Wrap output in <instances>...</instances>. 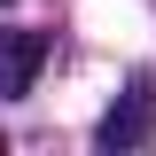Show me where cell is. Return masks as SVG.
<instances>
[{
	"label": "cell",
	"instance_id": "obj_1",
	"mask_svg": "<svg viewBox=\"0 0 156 156\" xmlns=\"http://www.w3.org/2000/svg\"><path fill=\"white\" fill-rule=\"evenodd\" d=\"M39 62H47V31H0V94H31Z\"/></svg>",
	"mask_w": 156,
	"mask_h": 156
},
{
	"label": "cell",
	"instance_id": "obj_2",
	"mask_svg": "<svg viewBox=\"0 0 156 156\" xmlns=\"http://www.w3.org/2000/svg\"><path fill=\"white\" fill-rule=\"evenodd\" d=\"M148 125H156L148 94H125V101H117V109L94 125V140H101V148H140V140H148Z\"/></svg>",
	"mask_w": 156,
	"mask_h": 156
}]
</instances>
